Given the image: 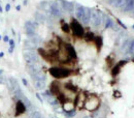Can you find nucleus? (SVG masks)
<instances>
[{
    "label": "nucleus",
    "instance_id": "58836bf2",
    "mask_svg": "<svg viewBox=\"0 0 134 118\" xmlns=\"http://www.w3.org/2000/svg\"><path fill=\"white\" fill-rule=\"evenodd\" d=\"M84 118H93V117H92V116H85Z\"/></svg>",
    "mask_w": 134,
    "mask_h": 118
},
{
    "label": "nucleus",
    "instance_id": "2eb2a0df",
    "mask_svg": "<svg viewBox=\"0 0 134 118\" xmlns=\"http://www.w3.org/2000/svg\"><path fill=\"white\" fill-rule=\"evenodd\" d=\"M62 108H63V110L68 113V112H71V111H74V108H75V105H74V102H72V101H67L66 102H64L63 105H62Z\"/></svg>",
    "mask_w": 134,
    "mask_h": 118
},
{
    "label": "nucleus",
    "instance_id": "473e14b6",
    "mask_svg": "<svg viewBox=\"0 0 134 118\" xmlns=\"http://www.w3.org/2000/svg\"><path fill=\"white\" fill-rule=\"evenodd\" d=\"M115 96H116V98H120V96H121V93H120L119 91H115Z\"/></svg>",
    "mask_w": 134,
    "mask_h": 118
},
{
    "label": "nucleus",
    "instance_id": "4be33fe9",
    "mask_svg": "<svg viewBox=\"0 0 134 118\" xmlns=\"http://www.w3.org/2000/svg\"><path fill=\"white\" fill-rule=\"evenodd\" d=\"M84 38L86 42H88V43H91V42H94V39H95V35L93 32H87V33H85L84 35Z\"/></svg>",
    "mask_w": 134,
    "mask_h": 118
},
{
    "label": "nucleus",
    "instance_id": "2f4dec72",
    "mask_svg": "<svg viewBox=\"0 0 134 118\" xmlns=\"http://www.w3.org/2000/svg\"><path fill=\"white\" fill-rule=\"evenodd\" d=\"M118 23H119V24H120V25H121V26H122L124 29H126V26H125V25H124V24H123V23H122L120 20H118Z\"/></svg>",
    "mask_w": 134,
    "mask_h": 118
},
{
    "label": "nucleus",
    "instance_id": "f8f14e48",
    "mask_svg": "<svg viewBox=\"0 0 134 118\" xmlns=\"http://www.w3.org/2000/svg\"><path fill=\"white\" fill-rule=\"evenodd\" d=\"M63 6V9L66 11L67 13H72L74 11V4L72 2H69L67 0H59Z\"/></svg>",
    "mask_w": 134,
    "mask_h": 118
},
{
    "label": "nucleus",
    "instance_id": "7ed1b4c3",
    "mask_svg": "<svg viewBox=\"0 0 134 118\" xmlns=\"http://www.w3.org/2000/svg\"><path fill=\"white\" fill-rule=\"evenodd\" d=\"M70 30L72 31V33L74 36L81 38V37H84L85 35V30L84 27L81 25V23L75 20V19H72L71 22H70Z\"/></svg>",
    "mask_w": 134,
    "mask_h": 118
},
{
    "label": "nucleus",
    "instance_id": "393cba45",
    "mask_svg": "<svg viewBox=\"0 0 134 118\" xmlns=\"http://www.w3.org/2000/svg\"><path fill=\"white\" fill-rule=\"evenodd\" d=\"M35 47H36V46L34 45L30 39L25 42V49H26V50H27V49H28V50H34V49H35Z\"/></svg>",
    "mask_w": 134,
    "mask_h": 118
},
{
    "label": "nucleus",
    "instance_id": "6ab92c4d",
    "mask_svg": "<svg viewBox=\"0 0 134 118\" xmlns=\"http://www.w3.org/2000/svg\"><path fill=\"white\" fill-rule=\"evenodd\" d=\"M94 42H95V45H96V48H97V50L100 51V49L102 48V45H103V39H102V36H100V35H97V36H95V39H94Z\"/></svg>",
    "mask_w": 134,
    "mask_h": 118
},
{
    "label": "nucleus",
    "instance_id": "9b49d317",
    "mask_svg": "<svg viewBox=\"0 0 134 118\" xmlns=\"http://www.w3.org/2000/svg\"><path fill=\"white\" fill-rule=\"evenodd\" d=\"M50 91L54 96H57L58 94H60L61 93V85H60V83L57 82V81L52 82L50 85Z\"/></svg>",
    "mask_w": 134,
    "mask_h": 118
},
{
    "label": "nucleus",
    "instance_id": "bb28decb",
    "mask_svg": "<svg viewBox=\"0 0 134 118\" xmlns=\"http://www.w3.org/2000/svg\"><path fill=\"white\" fill-rule=\"evenodd\" d=\"M61 29L64 33H69L70 32V25L67 24V23H62V26H61Z\"/></svg>",
    "mask_w": 134,
    "mask_h": 118
},
{
    "label": "nucleus",
    "instance_id": "ea45409f",
    "mask_svg": "<svg viewBox=\"0 0 134 118\" xmlns=\"http://www.w3.org/2000/svg\"><path fill=\"white\" fill-rule=\"evenodd\" d=\"M2 12H3V9H2V7L0 6V13H2Z\"/></svg>",
    "mask_w": 134,
    "mask_h": 118
},
{
    "label": "nucleus",
    "instance_id": "ddd939ff",
    "mask_svg": "<svg viewBox=\"0 0 134 118\" xmlns=\"http://www.w3.org/2000/svg\"><path fill=\"white\" fill-rule=\"evenodd\" d=\"M126 63H127L126 60H121L118 64H116V65L113 68V69H111V75H113V76H118V75L120 74V71H121V68H123Z\"/></svg>",
    "mask_w": 134,
    "mask_h": 118
},
{
    "label": "nucleus",
    "instance_id": "7c9ffc66",
    "mask_svg": "<svg viewBox=\"0 0 134 118\" xmlns=\"http://www.w3.org/2000/svg\"><path fill=\"white\" fill-rule=\"evenodd\" d=\"M3 42H4V43H8V42H9V38H8V36H7V35L3 36Z\"/></svg>",
    "mask_w": 134,
    "mask_h": 118
},
{
    "label": "nucleus",
    "instance_id": "5701e85b",
    "mask_svg": "<svg viewBox=\"0 0 134 118\" xmlns=\"http://www.w3.org/2000/svg\"><path fill=\"white\" fill-rule=\"evenodd\" d=\"M34 86L38 90H43L46 87V81H34Z\"/></svg>",
    "mask_w": 134,
    "mask_h": 118
},
{
    "label": "nucleus",
    "instance_id": "b1692460",
    "mask_svg": "<svg viewBox=\"0 0 134 118\" xmlns=\"http://www.w3.org/2000/svg\"><path fill=\"white\" fill-rule=\"evenodd\" d=\"M64 87H65V89L69 90L70 92H76L77 91V87L74 86L72 83H66V84L64 85Z\"/></svg>",
    "mask_w": 134,
    "mask_h": 118
},
{
    "label": "nucleus",
    "instance_id": "39448f33",
    "mask_svg": "<svg viewBox=\"0 0 134 118\" xmlns=\"http://www.w3.org/2000/svg\"><path fill=\"white\" fill-rule=\"evenodd\" d=\"M103 21V15L101 14L99 11H92L91 13V19H90V23L92 24V26L94 27H99Z\"/></svg>",
    "mask_w": 134,
    "mask_h": 118
},
{
    "label": "nucleus",
    "instance_id": "6e6552de",
    "mask_svg": "<svg viewBox=\"0 0 134 118\" xmlns=\"http://www.w3.org/2000/svg\"><path fill=\"white\" fill-rule=\"evenodd\" d=\"M85 7L84 5L80 4V3H75L74 4V12H75V16L77 18V20H81L82 22L84 21L85 17Z\"/></svg>",
    "mask_w": 134,
    "mask_h": 118
},
{
    "label": "nucleus",
    "instance_id": "423d86ee",
    "mask_svg": "<svg viewBox=\"0 0 134 118\" xmlns=\"http://www.w3.org/2000/svg\"><path fill=\"white\" fill-rule=\"evenodd\" d=\"M63 11V6L59 0L51 3V15H53L54 17H61Z\"/></svg>",
    "mask_w": 134,
    "mask_h": 118
},
{
    "label": "nucleus",
    "instance_id": "1a4fd4ad",
    "mask_svg": "<svg viewBox=\"0 0 134 118\" xmlns=\"http://www.w3.org/2000/svg\"><path fill=\"white\" fill-rule=\"evenodd\" d=\"M64 49L66 51L68 57H69L71 60H75V59L77 58L75 49L72 47V45H70V44H65V45H64Z\"/></svg>",
    "mask_w": 134,
    "mask_h": 118
},
{
    "label": "nucleus",
    "instance_id": "f704fd0d",
    "mask_svg": "<svg viewBox=\"0 0 134 118\" xmlns=\"http://www.w3.org/2000/svg\"><path fill=\"white\" fill-rule=\"evenodd\" d=\"M36 98H37V99H38V100H39V101H41V102H42V99H41V98H40V95H39V94H38V93H36Z\"/></svg>",
    "mask_w": 134,
    "mask_h": 118
},
{
    "label": "nucleus",
    "instance_id": "f03ea898",
    "mask_svg": "<svg viewBox=\"0 0 134 118\" xmlns=\"http://www.w3.org/2000/svg\"><path fill=\"white\" fill-rule=\"evenodd\" d=\"M49 73H50L51 76H53L54 78L56 79H64L69 77L72 71L68 68H57V66H54V68H51L49 69Z\"/></svg>",
    "mask_w": 134,
    "mask_h": 118
},
{
    "label": "nucleus",
    "instance_id": "a878e982",
    "mask_svg": "<svg viewBox=\"0 0 134 118\" xmlns=\"http://www.w3.org/2000/svg\"><path fill=\"white\" fill-rule=\"evenodd\" d=\"M30 40L33 43L35 46H37V45H39L41 42H42V39L38 36V35H34V36H32V37H30Z\"/></svg>",
    "mask_w": 134,
    "mask_h": 118
},
{
    "label": "nucleus",
    "instance_id": "c85d7f7f",
    "mask_svg": "<svg viewBox=\"0 0 134 118\" xmlns=\"http://www.w3.org/2000/svg\"><path fill=\"white\" fill-rule=\"evenodd\" d=\"M30 118H42V116L38 111H33L30 115Z\"/></svg>",
    "mask_w": 134,
    "mask_h": 118
},
{
    "label": "nucleus",
    "instance_id": "f257e3e1",
    "mask_svg": "<svg viewBox=\"0 0 134 118\" xmlns=\"http://www.w3.org/2000/svg\"><path fill=\"white\" fill-rule=\"evenodd\" d=\"M99 106H100L99 98L94 94H91V95H88L86 99L84 109H86L87 111H90V112H94L99 108Z\"/></svg>",
    "mask_w": 134,
    "mask_h": 118
},
{
    "label": "nucleus",
    "instance_id": "dca6fc26",
    "mask_svg": "<svg viewBox=\"0 0 134 118\" xmlns=\"http://www.w3.org/2000/svg\"><path fill=\"white\" fill-rule=\"evenodd\" d=\"M34 18H35V21L38 23H44L47 20V17L44 16V14H42L40 12H36L34 15Z\"/></svg>",
    "mask_w": 134,
    "mask_h": 118
},
{
    "label": "nucleus",
    "instance_id": "37998d69",
    "mask_svg": "<svg viewBox=\"0 0 134 118\" xmlns=\"http://www.w3.org/2000/svg\"><path fill=\"white\" fill-rule=\"evenodd\" d=\"M133 29H134V25H133Z\"/></svg>",
    "mask_w": 134,
    "mask_h": 118
},
{
    "label": "nucleus",
    "instance_id": "79ce46f5",
    "mask_svg": "<svg viewBox=\"0 0 134 118\" xmlns=\"http://www.w3.org/2000/svg\"><path fill=\"white\" fill-rule=\"evenodd\" d=\"M0 40H1V35H0Z\"/></svg>",
    "mask_w": 134,
    "mask_h": 118
},
{
    "label": "nucleus",
    "instance_id": "aec40b11",
    "mask_svg": "<svg viewBox=\"0 0 134 118\" xmlns=\"http://www.w3.org/2000/svg\"><path fill=\"white\" fill-rule=\"evenodd\" d=\"M134 9V0H128L125 7L123 8V11L125 12H129V11H133Z\"/></svg>",
    "mask_w": 134,
    "mask_h": 118
},
{
    "label": "nucleus",
    "instance_id": "4c0bfd02",
    "mask_svg": "<svg viewBox=\"0 0 134 118\" xmlns=\"http://www.w3.org/2000/svg\"><path fill=\"white\" fill-rule=\"evenodd\" d=\"M27 2H28V1H27V0H24V4H25V5H26V4H27Z\"/></svg>",
    "mask_w": 134,
    "mask_h": 118
},
{
    "label": "nucleus",
    "instance_id": "a19ab883",
    "mask_svg": "<svg viewBox=\"0 0 134 118\" xmlns=\"http://www.w3.org/2000/svg\"><path fill=\"white\" fill-rule=\"evenodd\" d=\"M2 73H3V70H2V69H1V70H0V75H1V74H2Z\"/></svg>",
    "mask_w": 134,
    "mask_h": 118
},
{
    "label": "nucleus",
    "instance_id": "9d476101",
    "mask_svg": "<svg viewBox=\"0 0 134 118\" xmlns=\"http://www.w3.org/2000/svg\"><path fill=\"white\" fill-rule=\"evenodd\" d=\"M25 30H26V34L29 37H32L35 35V24L31 21H28L25 23Z\"/></svg>",
    "mask_w": 134,
    "mask_h": 118
},
{
    "label": "nucleus",
    "instance_id": "cd10ccee",
    "mask_svg": "<svg viewBox=\"0 0 134 118\" xmlns=\"http://www.w3.org/2000/svg\"><path fill=\"white\" fill-rule=\"evenodd\" d=\"M8 44H9V49H8V53H13L14 52V49H15V40L14 39H9V42H8Z\"/></svg>",
    "mask_w": 134,
    "mask_h": 118
},
{
    "label": "nucleus",
    "instance_id": "412c9836",
    "mask_svg": "<svg viewBox=\"0 0 134 118\" xmlns=\"http://www.w3.org/2000/svg\"><path fill=\"white\" fill-rule=\"evenodd\" d=\"M134 53V38L128 39V51L127 54H133Z\"/></svg>",
    "mask_w": 134,
    "mask_h": 118
},
{
    "label": "nucleus",
    "instance_id": "c9c22d12",
    "mask_svg": "<svg viewBox=\"0 0 134 118\" xmlns=\"http://www.w3.org/2000/svg\"><path fill=\"white\" fill-rule=\"evenodd\" d=\"M16 9H17V11H21V6H20V5H17V6H16Z\"/></svg>",
    "mask_w": 134,
    "mask_h": 118
},
{
    "label": "nucleus",
    "instance_id": "f3484780",
    "mask_svg": "<svg viewBox=\"0 0 134 118\" xmlns=\"http://www.w3.org/2000/svg\"><path fill=\"white\" fill-rule=\"evenodd\" d=\"M91 13H92V9H91V8H89V7H86V8H85V17H84V21H83V23L86 24V25L90 23Z\"/></svg>",
    "mask_w": 134,
    "mask_h": 118
},
{
    "label": "nucleus",
    "instance_id": "20e7f679",
    "mask_svg": "<svg viewBox=\"0 0 134 118\" xmlns=\"http://www.w3.org/2000/svg\"><path fill=\"white\" fill-rule=\"evenodd\" d=\"M23 55H24V59L27 62V64H34L38 62L37 54L34 52V50H25Z\"/></svg>",
    "mask_w": 134,
    "mask_h": 118
},
{
    "label": "nucleus",
    "instance_id": "72a5a7b5",
    "mask_svg": "<svg viewBox=\"0 0 134 118\" xmlns=\"http://www.w3.org/2000/svg\"><path fill=\"white\" fill-rule=\"evenodd\" d=\"M22 82H23V84L25 85V86H28V82H27L25 79H22Z\"/></svg>",
    "mask_w": 134,
    "mask_h": 118
},
{
    "label": "nucleus",
    "instance_id": "c756f323",
    "mask_svg": "<svg viewBox=\"0 0 134 118\" xmlns=\"http://www.w3.org/2000/svg\"><path fill=\"white\" fill-rule=\"evenodd\" d=\"M9 11H10V4L7 3V4L5 5V12H9Z\"/></svg>",
    "mask_w": 134,
    "mask_h": 118
},
{
    "label": "nucleus",
    "instance_id": "0eeeda50",
    "mask_svg": "<svg viewBox=\"0 0 134 118\" xmlns=\"http://www.w3.org/2000/svg\"><path fill=\"white\" fill-rule=\"evenodd\" d=\"M15 111H16V112H15V116H16V117L23 115V114L27 111V108H26L24 101H22V100H18L17 101L16 107H15Z\"/></svg>",
    "mask_w": 134,
    "mask_h": 118
},
{
    "label": "nucleus",
    "instance_id": "a211bd4d",
    "mask_svg": "<svg viewBox=\"0 0 134 118\" xmlns=\"http://www.w3.org/2000/svg\"><path fill=\"white\" fill-rule=\"evenodd\" d=\"M103 22H104V28H109V27H113L114 25L113 20L107 16H103Z\"/></svg>",
    "mask_w": 134,
    "mask_h": 118
},
{
    "label": "nucleus",
    "instance_id": "4468645a",
    "mask_svg": "<svg viewBox=\"0 0 134 118\" xmlns=\"http://www.w3.org/2000/svg\"><path fill=\"white\" fill-rule=\"evenodd\" d=\"M127 1H128V0H108V2H109L110 5H113V6H115V7L122 8V9L125 7Z\"/></svg>",
    "mask_w": 134,
    "mask_h": 118
},
{
    "label": "nucleus",
    "instance_id": "e433bc0d",
    "mask_svg": "<svg viewBox=\"0 0 134 118\" xmlns=\"http://www.w3.org/2000/svg\"><path fill=\"white\" fill-rule=\"evenodd\" d=\"M4 56V53L3 52H0V57H3Z\"/></svg>",
    "mask_w": 134,
    "mask_h": 118
}]
</instances>
